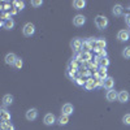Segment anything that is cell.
Segmentation results:
<instances>
[{
    "instance_id": "cell-1",
    "label": "cell",
    "mask_w": 130,
    "mask_h": 130,
    "mask_svg": "<svg viewBox=\"0 0 130 130\" xmlns=\"http://www.w3.org/2000/svg\"><path fill=\"white\" fill-rule=\"evenodd\" d=\"M95 25H96V27L99 29V30L105 29V27L108 26V18H107L105 16H102V14L96 16V17H95Z\"/></svg>"
},
{
    "instance_id": "cell-2",
    "label": "cell",
    "mask_w": 130,
    "mask_h": 130,
    "mask_svg": "<svg viewBox=\"0 0 130 130\" xmlns=\"http://www.w3.org/2000/svg\"><path fill=\"white\" fill-rule=\"evenodd\" d=\"M22 32H24L25 37H31V35H34V32H35V26H34V24L27 22V24L22 27Z\"/></svg>"
},
{
    "instance_id": "cell-3",
    "label": "cell",
    "mask_w": 130,
    "mask_h": 130,
    "mask_svg": "<svg viewBox=\"0 0 130 130\" xmlns=\"http://www.w3.org/2000/svg\"><path fill=\"white\" fill-rule=\"evenodd\" d=\"M82 46H83V40L81 38H74L72 42H70V47L75 51V52H78L82 50Z\"/></svg>"
},
{
    "instance_id": "cell-4",
    "label": "cell",
    "mask_w": 130,
    "mask_h": 130,
    "mask_svg": "<svg viewBox=\"0 0 130 130\" xmlns=\"http://www.w3.org/2000/svg\"><path fill=\"white\" fill-rule=\"evenodd\" d=\"M86 24V17L83 14H77L74 18H73V25L77 26V27H81Z\"/></svg>"
},
{
    "instance_id": "cell-5",
    "label": "cell",
    "mask_w": 130,
    "mask_h": 130,
    "mask_svg": "<svg viewBox=\"0 0 130 130\" xmlns=\"http://www.w3.org/2000/svg\"><path fill=\"white\" fill-rule=\"evenodd\" d=\"M43 122H44V125H47V126H52L53 124L56 122L55 115H53V113H47L44 116V118H43Z\"/></svg>"
},
{
    "instance_id": "cell-6",
    "label": "cell",
    "mask_w": 130,
    "mask_h": 130,
    "mask_svg": "<svg viewBox=\"0 0 130 130\" xmlns=\"http://www.w3.org/2000/svg\"><path fill=\"white\" fill-rule=\"evenodd\" d=\"M25 117H26L27 121H34V120H37V117H38V111L35 109V108H30V109L26 112Z\"/></svg>"
},
{
    "instance_id": "cell-7",
    "label": "cell",
    "mask_w": 130,
    "mask_h": 130,
    "mask_svg": "<svg viewBox=\"0 0 130 130\" xmlns=\"http://www.w3.org/2000/svg\"><path fill=\"white\" fill-rule=\"evenodd\" d=\"M105 98H107L108 102L112 103V102H115V100H118V92L115 91L113 89H112V90H108L107 94H105Z\"/></svg>"
},
{
    "instance_id": "cell-8",
    "label": "cell",
    "mask_w": 130,
    "mask_h": 130,
    "mask_svg": "<svg viewBox=\"0 0 130 130\" xmlns=\"http://www.w3.org/2000/svg\"><path fill=\"white\" fill-rule=\"evenodd\" d=\"M73 112H74V107H73L70 103L64 104V105H62V108H61V115H67V116H70Z\"/></svg>"
},
{
    "instance_id": "cell-9",
    "label": "cell",
    "mask_w": 130,
    "mask_h": 130,
    "mask_svg": "<svg viewBox=\"0 0 130 130\" xmlns=\"http://www.w3.org/2000/svg\"><path fill=\"white\" fill-rule=\"evenodd\" d=\"M117 39L120 40V42H126L130 39V32L127 30H120L118 31V34H117Z\"/></svg>"
},
{
    "instance_id": "cell-10",
    "label": "cell",
    "mask_w": 130,
    "mask_h": 130,
    "mask_svg": "<svg viewBox=\"0 0 130 130\" xmlns=\"http://www.w3.org/2000/svg\"><path fill=\"white\" fill-rule=\"evenodd\" d=\"M129 99H130V94H129V91L122 90V91L118 92V102H120V103H127Z\"/></svg>"
},
{
    "instance_id": "cell-11",
    "label": "cell",
    "mask_w": 130,
    "mask_h": 130,
    "mask_svg": "<svg viewBox=\"0 0 130 130\" xmlns=\"http://www.w3.org/2000/svg\"><path fill=\"white\" fill-rule=\"evenodd\" d=\"M105 47H107V42H105V39H96V48H95L94 51L99 53L100 51L105 50Z\"/></svg>"
},
{
    "instance_id": "cell-12",
    "label": "cell",
    "mask_w": 130,
    "mask_h": 130,
    "mask_svg": "<svg viewBox=\"0 0 130 130\" xmlns=\"http://www.w3.org/2000/svg\"><path fill=\"white\" fill-rule=\"evenodd\" d=\"M115 86V79L112 77H107L104 81H103V87L107 89V90H112Z\"/></svg>"
},
{
    "instance_id": "cell-13",
    "label": "cell",
    "mask_w": 130,
    "mask_h": 130,
    "mask_svg": "<svg viewBox=\"0 0 130 130\" xmlns=\"http://www.w3.org/2000/svg\"><path fill=\"white\" fill-rule=\"evenodd\" d=\"M107 77H108V75H107V68H104V67H102V65H100L99 69H98V72H96V78L104 81Z\"/></svg>"
},
{
    "instance_id": "cell-14",
    "label": "cell",
    "mask_w": 130,
    "mask_h": 130,
    "mask_svg": "<svg viewBox=\"0 0 130 130\" xmlns=\"http://www.w3.org/2000/svg\"><path fill=\"white\" fill-rule=\"evenodd\" d=\"M2 27L5 29V30H12L14 27V21L13 18H9L7 21H2Z\"/></svg>"
},
{
    "instance_id": "cell-15",
    "label": "cell",
    "mask_w": 130,
    "mask_h": 130,
    "mask_svg": "<svg viewBox=\"0 0 130 130\" xmlns=\"http://www.w3.org/2000/svg\"><path fill=\"white\" fill-rule=\"evenodd\" d=\"M5 64H8V65H14V62H16V60H17V56L14 55V53H8V55L5 56Z\"/></svg>"
},
{
    "instance_id": "cell-16",
    "label": "cell",
    "mask_w": 130,
    "mask_h": 130,
    "mask_svg": "<svg viewBox=\"0 0 130 130\" xmlns=\"http://www.w3.org/2000/svg\"><path fill=\"white\" fill-rule=\"evenodd\" d=\"M91 50H94L91 40H90V39L85 40V42H83V46H82V51H83V52H91Z\"/></svg>"
},
{
    "instance_id": "cell-17",
    "label": "cell",
    "mask_w": 130,
    "mask_h": 130,
    "mask_svg": "<svg viewBox=\"0 0 130 130\" xmlns=\"http://www.w3.org/2000/svg\"><path fill=\"white\" fill-rule=\"evenodd\" d=\"M122 12H124V8H122V5L121 4H116L115 7H113V9H112V13H113V16H121L122 14Z\"/></svg>"
},
{
    "instance_id": "cell-18",
    "label": "cell",
    "mask_w": 130,
    "mask_h": 130,
    "mask_svg": "<svg viewBox=\"0 0 130 130\" xmlns=\"http://www.w3.org/2000/svg\"><path fill=\"white\" fill-rule=\"evenodd\" d=\"M86 3L85 0H74L73 2V7H74V9H83L85 7H86Z\"/></svg>"
},
{
    "instance_id": "cell-19",
    "label": "cell",
    "mask_w": 130,
    "mask_h": 130,
    "mask_svg": "<svg viewBox=\"0 0 130 130\" xmlns=\"http://www.w3.org/2000/svg\"><path fill=\"white\" fill-rule=\"evenodd\" d=\"M0 117H2V121H10V113L3 108L2 111H0Z\"/></svg>"
},
{
    "instance_id": "cell-20",
    "label": "cell",
    "mask_w": 130,
    "mask_h": 130,
    "mask_svg": "<svg viewBox=\"0 0 130 130\" xmlns=\"http://www.w3.org/2000/svg\"><path fill=\"white\" fill-rule=\"evenodd\" d=\"M13 103V96L10 95V94H7L4 98H3V105L4 107H8Z\"/></svg>"
},
{
    "instance_id": "cell-21",
    "label": "cell",
    "mask_w": 130,
    "mask_h": 130,
    "mask_svg": "<svg viewBox=\"0 0 130 130\" xmlns=\"http://www.w3.org/2000/svg\"><path fill=\"white\" fill-rule=\"evenodd\" d=\"M57 122H59V125H67L68 122H69V116H67V115H60V117L57 118Z\"/></svg>"
},
{
    "instance_id": "cell-22",
    "label": "cell",
    "mask_w": 130,
    "mask_h": 130,
    "mask_svg": "<svg viewBox=\"0 0 130 130\" xmlns=\"http://www.w3.org/2000/svg\"><path fill=\"white\" fill-rule=\"evenodd\" d=\"M0 126H2V130H14V126L10 124V121H2Z\"/></svg>"
},
{
    "instance_id": "cell-23",
    "label": "cell",
    "mask_w": 130,
    "mask_h": 130,
    "mask_svg": "<svg viewBox=\"0 0 130 130\" xmlns=\"http://www.w3.org/2000/svg\"><path fill=\"white\" fill-rule=\"evenodd\" d=\"M96 87V81H94L92 78H89L87 81H86V89L87 90H92Z\"/></svg>"
},
{
    "instance_id": "cell-24",
    "label": "cell",
    "mask_w": 130,
    "mask_h": 130,
    "mask_svg": "<svg viewBox=\"0 0 130 130\" xmlns=\"http://www.w3.org/2000/svg\"><path fill=\"white\" fill-rule=\"evenodd\" d=\"M81 60H83V61H91V60H92V55H91V52H82V55H81Z\"/></svg>"
},
{
    "instance_id": "cell-25",
    "label": "cell",
    "mask_w": 130,
    "mask_h": 130,
    "mask_svg": "<svg viewBox=\"0 0 130 130\" xmlns=\"http://www.w3.org/2000/svg\"><path fill=\"white\" fill-rule=\"evenodd\" d=\"M13 7L17 8L18 10H22L25 8V3L24 2H20V0H14V2H13Z\"/></svg>"
},
{
    "instance_id": "cell-26",
    "label": "cell",
    "mask_w": 130,
    "mask_h": 130,
    "mask_svg": "<svg viewBox=\"0 0 130 130\" xmlns=\"http://www.w3.org/2000/svg\"><path fill=\"white\" fill-rule=\"evenodd\" d=\"M22 65H24L22 59H21V57H17V60H16V62H14L13 67H14L16 69H21V68H22Z\"/></svg>"
},
{
    "instance_id": "cell-27",
    "label": "cell",
    "mask_w": 130,
    "mask_h": 130,
    "mask_svg": "<svg viewBox=\"0 0 130 130\" xmlns=\"http://www.w3.org/2000/svg\"><path fill=\"white\" fill-rule=\"evenodd\" d=\"M0 5H2V12L3 13L10 8V3H8V2H2V3H0Z\"/></svg>"
},
{
    "instance_id": "cell-28",
    "label": "cell",
    "mask_w": 130,
    "mask_h": 130,
    "mask_svg": "<svg viewBox=\"0 0 130 130\" xmlns=\"http://www.w3.org/2000/svg\"><path fill=\"white\" fill-rule=\"evenodd\" d=\"M122 56H124L125 59H130V46H129V47H125V48L122 50Z\"/></svg>"
},
{
    "instance_id": "cell-29",
    "label": "cell",
    "mask_w": 130,
    "mask_h": 130,
    "mask_svg": "<svg viewBox=\"0 0 130 130\" xmlns=\"http://www.w3.org/2000/svg\"><path fill=\"white\" fill-rule=\"evenodd\" d=\"M122 122L125 124V125H130V113H127V115H125L124 117H122Z\"/></svg>"
},
{
    "instance_id": "cell-30",
    "label": "cell",
    "mask_w": 130,
    "mask_h": 130,
    "mask_svg": "<svg viewBox=\"0 0 130 130\" xmlns=\"http://www.w3.org/2000/svg\"><path fill=\"white\" fill-rule=\"evenodd\" d=\"M30 4H31L32 7H40V5L43 4V2H42V0H31Z\"/></svg>"
},
{
    "instance_id": "cell-31",
    "label": "cell",
    "mask_w": 130,
    "mask_h": 130,
    "mask_svg": "<svg viewBox=\"0 0 130 130\" xmlns=\"http://www.w3.org/2000/svg\"><path fill=\"white\" fill-rule=\"evenodd\" d=\"M100 65H102V67H104V68H107L108 65H109V60H108L107 57H105V59H103V60H102V64H100Z\"/></svg>"
},
{
    "instance_id": "cell-32",
    "label": "cell",
    "mask_w": 130,
    "mask_h": 130,
    "mask_svg": "<svg viewBox=\"0 0 130 130\" xmlns=\"http://www.w3.org/2000/svg\"><path fill=\"white\" fill-rule=\"evenodd\" d=\"M125 21H126V24L130 26V14H126L125 16Z\"/></svg>"
},
{
    "instance_id": "cell-33",
    "label": "cell",
    "mask_w": 130,
    "mask_h": 130,
    "mask_svg": "<svg viewBox=\"0 0 130 130\" xmlns=\"http://www.w3.org/2000/svg\"><path fill=\"white\" fill-rule=\"evenodd\" d=\"M17 12H18V9H17V8H14V7H13V8H12V10H10V14H16V13H17Z\"/></svg>"
}]
</instances>
